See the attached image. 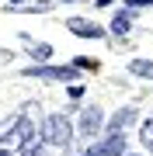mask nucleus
<instances>
[{"label": "nucleus", "mask_w": 153, "mask_h": 156, "mask_svg": "<svg viewBox=\"0 0 153 156\" xmlns=\"http://www.w3.org/2000/svg\"><path fill=\"white\" fill-rule=\"evenodd\" d=\"M38 135L46 139V146H56V149H70V142H73L77 128L70 122L66 115H46L38 125Z\"/></svg>", "instance_id": "obj_1"}, {"label": "nucleus", "mask_w": 153, "mask_h": 156, "mask_svg": "<svg viewBox=\"0 0 153 156\" xmlns=\"http://www.w3.org/2000/svg\"><path fill=\"white\" fill-rule=\"evenodd\" d=\"M21 76L52 80V83H77V80H80V69L77 66H46V62H31V66L21 69Z\"/></svg>", "instance_id": "obj_2"}, {"label": "nucleus", "mask_w": 153, "mask_h": 156, "mask_svg": "<svg viewBox=\"0 0 153 156\" xmlns=\"http://www.w3.org/2000/svg\"><path fill=\"white\" fill-rule=\"evenodd\" d=\"M101 128H104V111L97 104H87L84 111H80V118H77V132H80V139H97L101 135Z\"/></svg>", "instance_id": "obj_3"}, {"label": "nucleus", "mask_w": 153, "mask_h": 156, "mask_svg": "<svg viewBox=\"0 0 153 156\" xmlns=\"http://www.w3.org/2000/svg\"><path fill=\"white\" fill-rule=\"evenodd\" d=\"M66 28H70V35H77V38H94V42L108 38V28L94 24L91 17H70V21H66Z\"/></svg>", "instance_id": "obj_4"}, {"label": "nucleus", "mask_w": 153, "mask_h": 156, "mask_svg": "<svg viewBox=\"0 0 153 156\" xmlns=\"http://www.w3.org/2000/svg\"><path fill=\"white\" fill-rule=\"evenodd\" d=\"M94 146V153H101V156H125V146H129V139H125V132H104Z\"/></svg>", "instance_id": "obj_5"}, {"label": "nucleus", "mask_w": 153, "mask_h": 156, "mask_svg": "<svg viewBox=\"0 0 153 156\" xmlns=\"http://www.w3.org/2000/svg\"><path fill=\"white\" fill-rule=\"evenodd\" d=\"M136 118H139V115H136V108H132V104H129V108H118V111L108 118L104 128H108V132H125L129 125H136Z\"/></svg>", "instance_id": "obj_6"}, {"label": "nucleus", "mask_w": 153, "mask_h": 156, "mask_svg": "<svg viewBox=\"0 0 153 156\" xmlns=\"http://www.w3.org/2000/svg\"><path fill=\"white\" fill-rule=\"evenodd\" d=\"M132 21H136V11L122 7V11H115V14H111V24H108V31H111V35H129V31H132Z\"/></svg>", "instance_id": "obj_7"}, {"label": "nucleus", "mask_w": 153, "mask_h": 156, "mask_svg": "<svg viewBox=\"0 0 153 156\" xmlns=\"http://www.w3.org/2000/svg\"><path fill=\"white\" fill-rule=\"evenodd\" d=\"M21 42L28 45L31 62H49V59H52V45H49V42H31V35H24V31H21Z\"/></svg>", "instance_id": "obj_8"}, {"label": "nucleus", "mask_w": 153, "mask_h": 156, "mask_svg": "<svg viewBox=\"0 0 153 156\" xmlns=\"http://www.w3.org/2000/svg\"><path fill=\"white\" fill-rule=\"evenodd\" d=\"M129 73H132V76L153 80V62H150V59H132V62H129Z\"/></svg>", "instance_id": "obj_9"}, {"label": "nucleus", "mask_w": 153, "mask_h": 156, "mask_svg": "<svg viewBox=\"0 0 153 156\" xmlns=\"http://www.w3.org/2000/svg\"><path fill=\"white\" fill-rule=\"evenodd\" d=\"M139 142H143L146 153H153V118H146V122L139 125Z\"/></svg>", "instance_id": "obj_10"}, {"label": "nucleus", "mask_w": 153, "mask_h": 156, "mask_svg": "<svg viewBox=\"0 0 153 156\" xmlns=\"http://www.w3.org/2000/svg\"><path fill=\"white\" fill-rule=\"evenodd\" d=\"M17 156H49V146H46V139H38V142L31 146V149H21Z\"/></svg>", "instance_id": "obj_11"}, {"label": "nucleus", "mask_w": 153, "mask_h": 156, "mask_svg": "<svg viewBox=\"0 0 153 156\" xmlns=\"http://www.w3.org/2000/svg\"><path fill=\"white\" fill-rule=\"evenodd\" d=\"M73 66H77V69H97V59H84V56H77Z\"/></svg>", "instance_id": "obj_12"}, {"label": "nucleus", "mask_w": 153, "mask_h": 156, "mask_svg": "<svg viewBox=\"0 0 153 156\" xmlns=\"http://www.w3.org/2000/svg\"><path fill=\"white\" fill-rule=\"evenodd\" d=\"M129 11H139V7H153V0H125Z\"/></svg>", "instance_id": "obj_13"}, {"label": "nucleus", "mask_w": 153, "mask_h": 156, "mask_svg": "<svg viewBox=\"0 0 153 156\" xmlns=\"http://www.w3.org/2000/svg\"><path fill=\"white\" fill-rule=\"evenodd\" d=\"M66 94L73 97V101H77V97H84V83H70V87H66Z\"/></svg>", "instance_id": "obj_14"}, {"label": "nucleus", "mask_w": 153, "mask_h": 156, "mask_svg": "<svg viewBox=\"0 0 153 156\" xmlns=\"http://www.w3.org/2000/svg\"><path fill=\"white\" fill-rule=\"evenodd\" d=\"M11 56H14V52H11V49H4V45H0V62H11Z\"/></svg>", "instance_id": "obj_15"}, {"label": "nucleus", "mask_w": 153, "mask_h": 156, "mask_svg": "<svg viewBox=\"0 0 153 156\" xmlns=\"http://www.w3.org/2000/svg\"><path fill=\"white\" fill-rule=\"evenodd\" d=\"M94 4H97V7H111L115 0H94Z\"/></svg>", "instance_id": "obj_16"}, {"label": "nucleus", "mask_w": 153, "mask_h": 156, "mask_svg": "<svg viewBox=\"0 0 153 156\" xmlns=\"http://www.w3.org/2000/svg\"><path fill=\"white\" fill-rule=\"evenodd\" d=\"M0 156H11V146H0Z\"/></svg>", "instance_id": "obj_17"}, {"label": "nucleus", "mask_w": 153, "mask_h": 156, "mask_svg": "<svg viewBox=\"0 0 153 156\" xmlns=\"http://www.w3.org/2000/svg\"><path fill=\"white\" fill-rule=\"evenodd\" d=\"M59 4H80V0H59Z\"/></svg>", "instance_id": "obj_18"}, {"label": "nucleus", "mask_w": 153, "mask_h": 156, "mask_svg": "<svg viewBox=\"0 0 153 156\" xmlns=\"http://www.w3.org/2000/svg\"><path fill=\"white\" fill-rule=\"evenodd\" d=\"M11 4H14V7H21V0H11Z\"/></svg>", "instance_id": "obj_19"}, {"label": "nucleus", "mask_w": 153, "mask_h": 156, "mask_svg": "<svg viewBox=\"0 0 153 156\" xmlns=\"http://www.w3.org/2000/svg\"><path fill=\"white\" fill-rule=\"evenodd\" d=\"M132 156H146V153H132Z\"/></svg>", "instance_id": "obj_20"}]
</instances>
